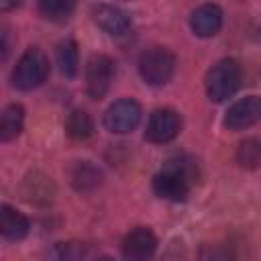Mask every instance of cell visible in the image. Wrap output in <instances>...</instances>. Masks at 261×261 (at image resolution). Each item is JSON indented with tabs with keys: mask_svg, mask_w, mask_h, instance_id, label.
I'll return each mask as SVG.
<instances>
[{
	"mask_svg": "<svg viewBox=\"0 0 261 261\" xmlns=\"http://www.w3.org/2000/svg\"><path fill=\"white\" fill-rule=\"evenodd\" d=\"M75 4H77V0H37L41 16L47 20H53V22H61V20L69 18Z\"/></svg>",
	"mask_w": 261,
	"mask_h": 261,
	"instance_id": "obj_17",
	"label": "cell"
},
{
	"mask_svg": "<svg viewBox=\"0 0 261 261\" xmlns=\"http://www.w3.org/2000/svg\"><path fill=\"white\" fill-rule=\"evenodd\" d=\"M49 75V59L39 47L27 49L12 69V86L18 90H35Z\"/></svg>",
	"mask_w": 261,
	"mask_h": 261,
	"instance_id": "obj_3",
	"label": "cell"
},
{
	"mask_svg": "<svg viewBox=\"0 0 261 261\" xmlns=\"http://www.w3.org/2000/svg\"><path fill=\"white\" fill-rule=\"evenodd\" d=\"M94 130V122L92 116L86 110H71L67 120H65V133L69 139L73 141H86Z\"/></svg>",
	"mask_w": 261,
	"mask_h": 261,
	"instance_id": "obj_16",
	"label": "cell"
},
{
	"mask_svg": "<svg viewBox=\"0 0 261 261\" xmlns=\"http://www.w3.org/2000/svg\"><path fill=\"white\" fill-rule=\"evenodd\" d=\"M20 194L29 204H37V206H47L53 202L55 196V186L51 181V177H47L41 171H31L24 175L22 184H20Z\"/></svg>",
	"mask_w": 261,
	"mask_h": 261,
	"instance_id": "obj_10",
	"label": "cell"
},
{
	"mask_svg": "<svg viewBox=\"0 0 261 261\" xmlns=\"http://www.w3.org/2000/svg\"><path fill=\"white\" fill-rule=\"evenodd\" d=\"M198 163L188 155H179L169 159L165 167L153 177V192L163 200L184 202L190 196L192 188L198 184Z\"/></svg>",
	"mask_w": 261,
	"mask_h": 261,
	"instance_id": "obj_1",
	"label": "cell"
},
{
	"mask_svg": "<svg viewBox=\"0 0 261 261\" xmlns=\"http://www.w3.org/2000/svg\"><path fill=\"white\" fill-rule=\"evenodd\" d=\"M122 257L133 259V261H141L147 259L155 253L157 249V237L153 234L151 228L147 226H137L133 228L124 239H122Z\"/></svg>",
	"mask_w": 261,
	"mask_h": 261,
	"instance_id": "obj_9",
	"label": "cell"
},
{
	"mask_svg": "<svg viewBox=\"0 0 261 261\" xmlns=\"http://www.w3.org/2000/svg\"><path fill=\"white\" fill-rule=\"evenodd\" d=\"M241 86V65L232 57L216 61L206 75V96L210 102L220 104L228 100Z\"/></svg>",
	"mask_w": 261,
	"mask_h": 261,
	"instance_id": "obj_2",
	"label": "cell"
},
{
	"mask_svg": "<svg viewBox=\"0 0 261 261\" xmlns=\"http://www.w3.org/2000/svg\"><path fill=\"white\" fill-rule=\"evenodd\" d=\"M71 188L80 194L94 192L102 184V171L92 161H77L69 171Z\"/></svg>",
	"mask_w": 261,
	"mask_h": 261,
	"instance_id": "obj_13",
	"label": "cell"
},
{
	"mask_svg": "<svg viewBox=\"0 0 261 261\" xmlns=\"http://www.w3.org/2000/svg\"><path fill=\"white\" fill-rule=\"evenodd\" d=\"M114 80V61L108 55H92L86 63V92L92 100H102Z\"/></svg>",
	"mask_w": 261,
	"mask_h": 261,
	"instance_id": "obj_6",
	"label": "cell"
},
{
	"mask_svg": "<svg viewBox=\"0 0 261 261\" xmlns=\"http://www.w3.org/2000/svg\"><path fill=\"white\" fill-rule=\"evenodd\" d=\"M190 29L196 37L210 39L222 29V10L216 4H202L190 16Z\"/></svg>",
	"mask_w": 261,
	"mask_h": 261,
	"instance_id": "obj_12",
	"label": "cell"
},
{
	"mask_svg": "<svg viewBox=\"0 0 261 261\" xmlns=\"http://www.w3.org/2000/svg\"><path fill=\"white\" fill-rule=\"evenodd\" d=\"M181 130V116L171 108H159L149 116L145 139L155 145H163L173 141Z\"/></svg>",
	"mask_w": 261,
	"mask_h": 261,
	"instance_id": "obj_7",
	"label": "cell"
},
{
	"mask_svg": "<svg viewBox=\"0 0 261 261\" xmlns=\"http://www.w3.org/2000/svg\"><path fill=\"white\" fill-rule=\"evenodd\" d=\"M141 122V106L133 98L116 100L104 112V126L114 135H128Z\"/></svg>",
	"mask_w": 261,
	"mask_h": 261,
	"instance_id": "obj_5",
	"label": "cell"
},
{
	"mask_svg": "<svg viewBox=\"0 0 261 261\" xmlns=\"http://www.w3.org/2000/svg\"><path fill=\"white\" fill-rule=\"evenodd\" d=\"M139 73L149 86H165L175 73V55L165 47H151L139 57Z\"/></svg>",
	"mask_w": 261,
	"mask_h": 261,
	"instance_id": "obj_4",
	"label": "cell"
},
{
	"mask_svg": "<svg viewBox=\"0 0 261 261\" xmlns=\"http://www.w3.org/2000/svg\"><path fill=\"white\" fill-rule=\"evenodd\" d=\"M24 124V108L20 104H8L0 116V141H12L20 135Z\"/></svg>",
	"mask_w": 261,
	"mask_h": 261,
	"instance_id": "obj_15",
	"label": "cell"
},
{
	"mask_svg": "<svg viewBox=\"0 0 261 261\" xmlns=\"http://www.w3.org/2000/svg\"><path fill=\"white\" fill-rule=\"evenodd\" d=\"M57 65H59V71L65 75V77H73L77 73V45L75 41L71 39H65L59 43L57 47Z\"/></svg>",
	"mask_w": 261,
	"mask_h": 261,
	"instance_id": "obj_18",
	"label": "cell"
},
{
	"mask_svg": "<svg viewBox=\"0 0 261 261\" xmlns=\"http://www.w3.org/2000/svg\"><path fill=\"white\" fill-rule=\"evenodd\" d=\"M237 163L243 169H257L261 167V141L259 139H245L237 147Z\"/></svg>",
	"mask_w": 261,
	"mask_h": 261,
	"instance_id": "obj_19",
	"label": "cell"
},
{
	"mask_svg": "<svg viewBox=\"0 0 261 261\" xmlns=\"http://www.w3.org/2000/svg\"><path fill=\"white\" fill-rule=\"evenodd\" d=\"M261 118V98L259 96H247L237 100L224 114L222 124L228 130H243L253 126Z\"/></svg>",
	"mask_w": 261,
	"mask_h": 261,
	"instance_id": "obj_8",
	"label": "cell"
},
{
	"mask_svg": "<svg viewBox=\"0 0 261 261\" xmlns=\"http://www.w3.org/2000/svg\"><path fill=\"white\" fill-rule=\"evenodd\" d=\"M94 22L108 35L112 37H122L130 31V18L126 16L124 10L110 6V4H98L92 10Z\"/></svg>",
	"mask_w": 261,
	"mask_h": 261,
	"instance_id": "obj_11",
	"label": "cell"
},
{
	"mask_svg": "<svg viewBox=\"0 0 261 261\" xmlns=\"http://www.w3.org/2000/svg\"><path fill=\"white\" fill-rule=\"evenodd\" d=\"M29 218L18 212L16 208L12 206H2L0 208V232L6 241H20L29 234Z\"/></svg>",
	"mask_w": 261,
	"mask_h": 261,
	"instance_id": "obj_14",
	"label": "cell"
}]
</instances>
